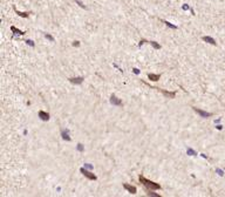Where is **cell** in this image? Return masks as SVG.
I'll return each instance as SVG.
<instances>
[{"label": "cell", "mask_w": 225, "mask_h": 197, "mask_svg": "<svg viewBox=\"0 0 225 197\" xmlns=\"http://www.w3.org/2000/svg\"><path fill=\"white\" fill-rule=\"evenodd\" d=\"M11 31L13 32V33H15V34H19V35H23V34H25V32L20 31V29H18V28L14 27V26H12V27H11Z\"/></svg>", "instance_id": "obj_12"}, {"label": "cell", "mask_w": 225, "mask_h": 197, "mask_svg": "<svg viewBox=\"0 0 225 197\" xmlns=\"http://www.w3.org/2000/svg\"><path fill=\"white\" fill-rule=\"evenodd\" d=\"M144 85H148L150 88L152 89H156V90H158V92H161V93L163 94V95H165L167 97H169V99H175V96H176V93L175 92H168V90H164V89H161L158 88V87H152V86H150L149 83H147V82H143Z\"/></svg>", "instance_id": "obj_2"}, {"label": "cell", "mask_w": 225, "mask_h": 197, "mask_svg": "<svg viewBox=\"0 0 225 197\" xmlns=\"http://www.w3.org/2000/svg\"><path fill=\"white\" fill-rule=\"evenodd\" d=\"M192 109H194L195 112L197 113L198 115L202 116V117H210V116H212V113L204 112V110H202V109H199V108H196V107H192Z\"/></svg>", "instance_id": "obj_3"}, {"label": "cell", "mask_w": 225, "mask_h": 197, "mask_svg": "<svg viewBox=\"0 0 225 197\" xmlns=\"http://www.w3.org/2000/svg\"><path fill=\"white\" fill-rule=\"evenodd\" d=\"M148 79H149L150 81L156 82V81H158L159 79H161V75H159V74H151V73H149V74H148Z\"/></svg>", "instance_id": "obj_6"}, {"label": "cell", "mask_w": 225, "mask_h": 197, "mask_svg": "<svg viewBox=\"0 0 225 197\" xmlns=\"http://www.w3.org/2000/svg\"><path fill=\"white\" fill-rule=\"evenodd\" d=\"M164 23H165V25H167V26H169V27H171V28H177L176 27V26H174V25H171L170 22H168V21H163Z\"/></svg>", "instance_id": "obj_16"}, {"label": "cell", "mask_w": 225, "mask_h": 197, "mask_svg": "<svg viewBox=\"0 0 225 197\" xmlns=\"http://www.w3.org/2000/svg\"><path fill=\"white\" fill-rule=\"evenodd\" d=\"M203 41H205V42H208V43H211V45H216V40L215 39H212V38H210V36H203Z\"/></svg>", "instance_id": "obj_10"}, {"label": "cell", "mask_w": 225, "mask_h": 197, "mask_svg": "<svg viewBox=\"0 0 225 197\" xmlns=\"http://www.w3.org/2000/svg\"><path fill=\"white\" fill-rule=\"evenodd\" d=\"M123 188H124L125 190H128V191H129L130 194H136V191H137L135 187L130 186V184H127V183H124V184H123Z\"/></svg>", "instance_id": "obj_8"}, {"label": "cell", "mask_w": 225, "mask_h": 197, "mask_svg": "<svg viewBox=\"0 0 225 197\" xmlns=\"http://www.w3.org/2000/svg\"><path fill=\"white\" fill-rule=\"evenodd\" d=\"M62 139L63 140H67V141H70V137H69V135H68V133L67 131H62Z\"/></svg>", "instance_id": "obj_13"}, {"label": "cell", "mask_w": 225, "mask_h": 197, "mask_svg": "<svg viewBox=\"0 0 225 197\" xmlns=\"http://www.w3.org/2000/svg\"><path fill=\"white\" fill-rule=\"evenodd\" d=\"M110 102H112V104H115V106H122V104H123V103H122V101H121L120 99H117L114 94L110 96Z\"/></svg>", "instance_id": "obj_5"}, {"label": "cell", "mask_w": 225, "mask_h": 197, "mask_svg": "<svg viewBox=\"0 0 225 197\" xmlns=\"http://www.w3.org/2000/svg\"><path fill=\"white\" fill-rule=\"evenodd\" d=\"M80 43H79V41H74L73 42V46H79Z\"/></svg>", "instance_id": "obj_22"}, {"label": "cell", "mask_w": 225, "mask_h": 197, "mask_svg": "<svg viewBox=\"0 0 225 197\" xmlns=\"http://www.w3.org/2000/svg\"><path fill=\"white\" fill-rule=\"evenodd\" d=\"M26 42H27V43H29V45H31V46H34V43L32 42L31 40H27V41H26Z\"/></svg>", "instance_id": "obj_21"}, {"label": "cell", "mask_w": 225, "mask_h": 197, "mask_svg": "<svg viewBox=\"0 0 225 197\" xmlns=\"http://www.w3.org/2000/svg\"><path fill=\"white\" fill-rule=\"evenodd\" d=\"M138 181H140V183H142V186L145 188V190H158V189H161V186H159V184H157V183H155V182H152V181L147 180L143 175H140Z\"/></svg>", "instance_id": "obj_1"}, {"label": "cell", "mask_w": 225, "mask_h": 197, "mask_svg": "<svg viewBox=\"0 0 225 197\" xmlns=\"http://www.w3.org/2000/svg\"><path fill=\"white\" fill-rule=\"evenodd\" d=\"M188 154H191L192 156H194V155H196V153H195L192 149H190V148H189V149H188Z\"/></svg>", "instance_id": "obj_18"}, {"label": "cell", "mask_w": 225, "mask_h": 197, "mask_svg": "<svg viewBox=\"0 0 225 197\" xmlns=\"http://www.w3.org/2000/svg\"><path fill=\"white\" fill-rule=\"evenodd\" d=\"M150 45H151V46L154 47L155 49H159V48H161V45H159V43H157L156 41H150Z\"/></svg>", "instance_id": "obj_14"}, {"label": "cell", "mask_w": 225, "mask_h": 197, "mask_svg": "<svg viewBox=\"0 0 225 197\" xmlns=\"http://www.w3.org/2000/svg\"><path fill=\"white\" fill-rule=\"evenodd\" d=\"M45 36H46L48 40H51V41H54V38L52 36V35H49V34H45Z\"/></svg>", "instance_id": "obj_17"}, {"label": "cell", "mask_w": 225, "mask_h": 197, "mask_svg": "<svg viewBox=\"0 0 225 197\" xmlns=\"http://www.w3.org/2000/svg\"><path fill=\"white\" fill-rule=\"evenodd\" d=\"M80 171H81L82 174H83V176H86V177L88 178V180H94V181L96 180V176H95V175H94L93 173H90V171H87V170L83 169V168H81V169H80Z\"/></svg>", "instance_id": "obj_4"}, {"label": "cell", "mask_w": 225, "mask_h": 197, "mask_svg": "<svg viewBox=\"0 0 225 197\" xmlns=\"http://www.w3.org/2000/svg\"><path fill=\"white\" fill-rule=\"evenodd\" d=\"M14 8V11H15V13L18 14L19 16H22V18H28V15H29V13L28 12H20V11H18L15 7H13Z\"/></svg>", "instance_id": "obj_11"}, {"label": "cell", "mask_w": 225, "mask_h": 197, "mask_svg": "<svg viewBox=\"0 0 225 197\" xmlns=\"http://www.w3.org/2000/svg\"><path fill=\"white\" fill-rule=\"evenodd\" d=\"M147 193H148V196H155V197H161L158 195V194H155V193H152V190H147Z\"/></svg>", "instance_id": "obj_15"}, {"label": "cell", "mask_w": 225, "mask_h": 197, "mask_svg": "<svg viewBox=\"0 0 225 197\" xmlns=\"http://www.w3.org/2000/svg\"><path fill=\"white\" fill-rule=\"evenodd\" d=\"M69 80V82H72V83H75V85H80V83H82V81H83V77H70V79H68Z\"/></svg>", "instance_id": "obj_9"}, {"label": "cell", "mask_w": 225, "mask_h": 197, "mask_svg": "<svg viewBox=\"0 0 225 197\" xmlns=\"http://www.w3.org/2000/svg\"><path fill=\"white\" fill-rule=\"evenodd\" d=\"M39 117L42 121H48V120H49V114L46 113V112H43V110H40V112H39Z\"/></svg>", "instance_id": "obj_7"}, {"label": "cell", "mask_w": 225, "mask_h": 197, "mask_svg": "<svg viewBox=\"0 0 225 197\" xmlns=\"http://www.w3.org/2000/svg\"><path fill=\"white\" fill-rule=\"evenodd\" d=\"M76 2H78V4H79V5H80V6H81V7H82V8H86V7H85V5L82 4V2H81V1H80V0H76Z\"/></svg>", "instance_id": "obj_19"}, {"label": "cell", "mask_w": 225, "mask_h": 197, "mask_svg": "<svg viewBox=\"0 0 225 197\" xmlns=\"http://www.w3.org/2000/svg\"><path fill=\"white\" fill-rule=\"evenodd\" d=\"M132 70H134V73H135V74H138V73H140V70L137 69V68H134Z\"/></svg>", "instance_id": "obj_20"}]
</instances>
